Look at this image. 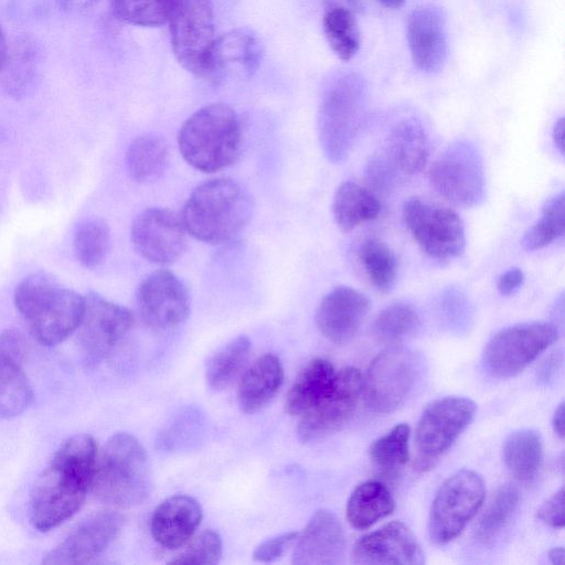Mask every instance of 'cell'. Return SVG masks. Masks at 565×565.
<instances>
[{
    "instance_id": "d6986e66",
    "label": "cell",
    "mask_w": 565,
    "mask_h": 565,
    "mask_svg": "<svg viewBox=\"0 0 565 565\" xmlns=\"http://www.w3.org/2000/svg\"><path fill=\"white\" fill-rule=\"evenodd\" d=\"M355 564L422 565L425 554L411 529L393 521L362 536L353 547Z\"/></svg>"
},
{
    "instance_id": "484cf974",
    "label": "cell",
    "mask_w": 565,
    "mask_h": 565,
    "mask_svg": "<svg viewBox=\"0 0 565 565\" xmlns=\"http://www.w3.org/2000/svg\"><path fill=\"white\" fill-rule=\"evenodd\" d=\"M282 382L279 359L271 353L259 356L242 375L237 393L241 409L247 414L258 412L276 395Z\"/></svg>"
},
{
    "instance_id": "bcb514c9",
    "label": "cell",
    "mask_w": 565,
    "mask_h": 565,
    "mask_svg": "<svg viewBox=\"0 0 565 565\" xmlns=\"http://www.w3.org/2000/svg\"><path fill=\"white\" fill-rule=\"evenodd\" d=\"M28 343L22 333L8 329L0 333V361L23 365Z\"/></svg>"
},
{
    "instance_id": "e575fe53",
    "label": "cell",
    "mask_w": 565,
    "mask_h": 565,
    "mask_svg": "<svg viewBox=\"0 0 565 565\" xmlns=\"http://www.w3.org/2000/svg\"><path fill=\"white\" fill-rule=\"evenodd\" d=\"M419 327L420 320L416 310L408 303L395 302L377 313L372 332L377 341L397 345L413 337Z\"/></svg>"
},
{
    "instance_id": "7a4b0ae2",
    "label": "cell",
    "mask_w": 565,
    "mask_h": 565,
    "mask_svg": "<svg viewBox=\"0 0 565 565\" xmlns=\"http://www.w3.org/2000/svg\"><path fill=\"white\" fill-rule=\"evenodd\" d=\"M152 470L146 449L131 434L116 433L97 454L90 490L102 502L130 508L152 492Z\"/></svg>"
},
{
    "instance_id": "4dcf8cb0",
    "label": "cell",
    "mask_w": 565,
    "mask_h": 565,
    "mask_svg": "<svg viewBox=\"0 0 565 565\" xmlns=\"http://www.w3.org/2000/svg\"><path fill=\"white\" fill-rule=\"evenodd\" d=\"M394 499L388 489L376 480L359 484L347 503V519L359 530H364L390 515L394 510Z\"/></svg>"
},
{
    "instance_id": "9c48e42d",
    "label": "cell",
    "mask_w": 565,
    "mask_h": 565,
    "mask_svg": "<svg viewBox=\"0 0 565 565\" xmlns=\"http://www.w3.org/2000/svg\"><path fill=\"white\" fill-rule=\"evenodd\" d=\"M168 21L178 62L188 72L205 76L215 41L212 0H169Z\"/></svg>"
},
{
    "instance_id": "2e32d148",
    "label": "cell",
    "mask_w": 565,
    "mask_h": 565,
    "mask_svg": "<svg viewBox=\"0 0 565 565\" xmlns=\"http://www.w3.org/2000/svg\"><path fill=\"white\" fill-rule=\"evenodd\" d=\"M186 231L180 216L162 207L138 213L130 226V242L143 259L160 265L177 260L186 248Z\"/></svg>"
},
{
    "instance_id": "816d5d0a",
    "label": "cell",
    "mask_w": 565,
    "mask_h": 565,
    "mask_svg": "<svg viewBox=\"0 0 565 565\" xmlns=\"http://www.w3.org/2000/svg\"><path fill=\"white\" fill-rule=\"evenodd\" d=\"M564 118H559L553 127L552 137L555 147L558 149L561 154H564Z\"/></svg>"
},
{
    "instance_id": "d6a6232c",
    "label": "cell",
    "mask_w": 565,
    "mask_h": 565,
    "mask_svg": "<svg viewBox=\"0 0 565 565\" xmlns=\"http://www.w3.org/2000/svg\"><path fill=\"white\" fill-rule=\"evenodd\" d=\"M322 25L326 39L333 53L342 61L355 56L360 49V31L352 11L331 3L326 8Z\"/></svg>"
},
{
    "instance_id": "30bf717a",
    "label": "cell",
    "mask_w": 565,
    "mask_h": 565,
    "mask_svg": "<svg viewBox=\"0 0 565 565\" xmlns=\"http://www.w3.org/2000/svg\"><path fill=\"white\" fill-rule=\"evenodd\" d=\"M403 220L418 247L428 257L448 262L463 253L465 225L454 210L411 198L404 203Z\"/></svg>"
},
{
    "instance_id": "ac0fdd59",
    "label": "cell",
    "mask_w": 565,
    "mask_h": 565,
    "mask_svg": "<svg viewBox=\"0 0 565 565\" xmlns=\"http://www.w3.org/2000/svg\"><path fill=\"white\" fill-rule=\"evenodd\" d=\"M124 525V516L114 510L95 512L83 520L42 563L45 565L87 564L100 556Z\"/></svg>"
},
{
    "instance_id": "603a6c76",
    "label": "cell",
    "mask_w": 565,
    "mask_h": 565,
    "mask_svg": "<svg viewBox=\"0 0 565 565\" xmlns=\"http://www.w3.org/2000/svg\"><path fill=\"white\" fill-rule=\"evenodd\" d=\"M262 56L256 34L246 28L232 30L215 39L210 51L205 77H245L258 67Z\"/></svg>"
},
{
    "instance_id": "9f6ffc18",
    "label": "cell",
    "mask_w": 565,
    "mask_h": 565,
    "mask_svg": "<svg viewBox=\"0 0 565 565\" xmlns=\"http://www.w3.org/2000/svg\"><path fill=\"white\" fill-rule=\"evenodd\" d=\"M383 7L388 9H398L404 6L407 0H376Z\"/></svg>"
},
{
    "instance_id": "11a10c76",
    "label": "cell",
    "mask_w": 565,
    "mask_h": 565,
    "mask_svg": "<svg viewBox=\"0 0 565 565\" xmlns=\"http://www.w3.org/2000/svg\"><path fill=\"white\" fill-rule=\"evenodd\" d=\"M548 557L552 564L562 565L564 562V548L555 547L548 552Z\"/></svg>"
},
{
    "instance_id": "f546056e",
    "label": "cell",
    "mask_w": 565,
    "mask_h": 565,
    "mask_svg": "<svg viewBox=\"0 0 565 565\" xmlns=\"http://www.w3.org/2000/svg\"><path fill=\"white\" fill-rule=\"evenodd\" d=\"M502 456L507 468L518 481L531 483L543 461V443L540 434L526 428L511 433L504 440Z\"/></svg>"
},
{
    "instance_id": "4fadbf2b",
    "label": "cell",
    "mask_w": 565,
    "mask_h": 565,
    "mask_svg": "<svg viewBox=\"0 0 565 565\" xmlns=\"http://www.w3.org/2000/svg\"><path fill=\"white\" fill-rule=\"evenodd\" d=\"M135 323L134 313L90 291L84 296L83 316L77 328L78 343L90 362L108 358L125 341Z\"/></svg>"
},
{
    "instance_id": "f907efd6",
    "label": "cell",
    "mask_w": 565,
    "mask_h": 565,
    "mask_svg": "<svg viewBox=\"0 0 565 565\" xmlns=\"http://www.w3.org/2000/svg\"><path fill=\"white\" fill-rule=\"evenodd\" d=\"M98 0H56L60 8L66 12L78 13L90 9Z\"/></svg>"
},
{
    "instance_id": "cb8c5ba5",
    "label": "cell",
    "mask_w": 565,
    "mask_h": 565,
    "mask_svg": "<svg viewBox=\"0 0 565 565\" xmlns=\"http://www.w3.org/2000/svg\"><path fill=\"white\" fill-rule=\"evenodd\" d=\"M376 153L397 180L420 172L429 158V141L423 125L414 118L398 121Z\"/></svg>"
},
{
    "instance_id": "db71d44e",
    "label": "cell",
    "mask_w": 565,
    "mask_h": 565,
    "mask_svg": "<svg viewBox=\"0 0 565 565\" xmlns=\"http://www.w3.org/2000/svg\"><path fill=\"white\" fill-rule=\"evenodd\" d=\"M8 55V45L3 29L0 24V72L4 65Z\"/></svg>"
},
{
    "instance_id": "c3c4849f",
    "label": "cell",
    "mask_w": 565,
    "mask_h": 565,
    "mask_svg": "<svg viewBox=\"0 0 565 565\" xmlns=\"http://www.w3.org/2000/svg\"><path fill=\"white\" fill-rule=\"evenodd\" d=\"M524 282V273L516 267H512L502 273L497 280V288L502 296L514 295Z\"/></svg>"
},
{
    "instance_id": "4316f807",
    "label": "cell",
    "mask_w": 565,
    "mask_h": 565,
    "mask_svg": "<svg viewBox=\"0 0 565 565\" xmlns=\"http://www.w3.org/2000/svg\"><path fill=\"white\" fill-rule=\"evenodd\" d=\"M332 216L342 232H350L377 217L381 203L374 193L355 181L342 182L331 203Z\"/></svg>"
},
{
    "instance_id": "d590c367",
    "label": "cell",
    "mask_w": 565,
    "mask_h": 565,
    "mask_svg": "<svg viewBox=\"0 0 565 565\" xmlns=\"http://www.w3.org/2000/svg\"><path fill=\"white\" fill-rule=\"evenodd\" d=\"M109 245L110 232L102 218H86L74 231V255L85 268L92 269L99 266L108 254Z\"/></svg>"
},
{
    "instance_id": "3957f363",
    "label": "cell",
    "mask_w": 565,
    "mask_h": 565,
    "mask_svg": "<svg viewBox=\"0 0 565 565\" xmlns=\"http://www.w3.org/2000/svg\"><path fill=\"white\" fill-rule=\"evenodd\" d=\"M243 131L235 110L222 103L209 104L181 126L178 146L183 159L202 172L220 171L238 158Z\"/></svg>"
},
{
    "instance_id": "5b68a950",
    "label": "cell",
    "mask_w": 565,
    "mask_h": 565,
    "mask_svg": "<svg viewBox=\"0 0 565 565\" xmlns=\"http://www.w3.org/2000/svg\"><path fill=\"white\" fill-rule=\"evenodd\" d=\"M476 404L467 397L447 396L431 402L415 429L414 469L434 468L475 416Z\"/></svg>"
},
{
    "instance_id": "60d3db41",
    "label": "cell",
    "mask_w": 565,
    "mask_h": 565,
    "mask_svg": "<svg viewBox=\"0 0 565 565\" xmlns=\"http://www.w3.org/2000/svg\"><path fill=\"white\" fill-rule=\"evenodd\" d=\"M411 429L407 424H398L387 434L377 438L370 447L373 463L385 473H395L408 460Z\"/></svg>"
},
{
    "instance_id": "f6af8a7d",
    "label": "cell",
    "mask_w": 565,
    "mask_h": 565,
    "mask_svg": "<svg viewBox=\"0 0 565 565\" xmlns=\"http://www.w3.org/2000/svg\"><path fill=\"white\" fill-rule=\"evenodd\" d=\"M299 532H285L260 543L253 553V558L260 563H271L280 558L291 546Z\"/></svg>"
},
{
    "instance_id": "836d02e7",
    "label": "cell",
    "mask_w": 565,
    "mask_h": 565,
    "mask_svg": "<svg viewBox=\"0 0 565 565\" xmlns=\"http://www.w3.org/2000/svg\"><path fill=\"white\" fill-rule=\"evenodd\" d=\"M359 258L369 281L381 291H390L397 277L394 252L383 241L370 237L360 246Z\"/></svg>"
},
{
    "instance_id": "7bdbcfd3",
    "label": "cell",
    "mask_w": 565,
    "mask_h": 565,
    "mask_svg": "<svg viewBox=\"0 0 565 565\" xmlns=\"http://www.w3.org/2000/svg\"><path fill=\"white\" fill-rule=\"evenodd\" d=\"M115 15L139 26H160L168 21L169 0H111Z\"/></svg>"
},
{
    "instance_id": "83f0119b",
    "label": "cell",
    "mask_w": 565,
    "mask_h": 565,
    "mask_svg": "<svg viewBox=\"0 0 565 565\" xmlns=\"http://www.w3.org/2000/svg\"><path fill=\"white\" fill-rule=\"evenodd\" d=\"M335 374L329 361L311 360L290 387L285 403L286 411L294 416H301L310 411L330 391Z\"/></svg>"
},
{
    "instance_id": "52a82bcc",
    "label": "cell",
    "mask_w": 565,
    "mask_h": 565,
    "mask_svg": "<svg viewBox=\"0 0 565 565\" xmlns=\"http://www.w3.org/2000/svg\"><path fill=\"white\" fill-rule=\"evenodd\" d=\"M88 490V481L51 461L30 492L28 515L31 525L40 532L57 527L82 508Z\"/></svg>"
},
{
    "instance_id": "ba28073f",
    "label": "cell",
    "mask_w": 565,
    "mask_h": 565,
    "mask_svg": "<svg viewBox=\"0 0 565 565\" xmlns=\"http://www.w3.org/2000/svg\"><path fill=\"white\" fill-rule=\"evenodd\" d=\"M433 188L446 200L465 207L484 198L486 179L481 153L469 140L452 141L429 169Z\"/></svg>"
},
{
    "instance_id": "6f0895ef",
    "label": "cell",
    "mask_w": 565,
    "mask_h": 565,
    "mask_svg": "<svg viewBox=\"0 0 565 565\" xmlns=\"http://www.w3.org/2000/svg\"><path fill=\"white\" fill-rule=\"evenodd\" d=\"M352 7L359 8L361 0H347Z\"/></svg>"
},
{
    "instance_id": "74e56055",
    "label": "cell",
    "mask_w": 565,
    "mask_h": 565,
    "mask_svg": "<svg viewBox=\"0 0 565 565\" xmlns=\"http://www.w3.org/2000/svg\"><path fill=\"white\" fill-rule=\"evenodd\" d=\"M564 192L550 198L542 207L541 217L523 234L522 246L529 250L542 249L564 235Z\"/></svg>"
},
{
    "instance_id": "7402d4cb",
    "label": "cell",
    "mask_w": 565,
    "mask_h": 565,
    "mask_svg": "<svg viewBox=\"0 0 565 565\" xmlns=\"http://www.w3.org/2000/svg\"><path fill=\"white\" fill-rule=\"evenodd\" d=\"M295 543L292 564L335 565L343 562L344 532L339 519L331 511H316Z\"/></svg>"
},
{
    "instance_id": "44dd1931",
    "label": "cell",
    "mask_w": 565,
    "mask_h": 565,
    "mask_svg": "<svg viewBox=\"0 0 565 565\" xmlns=\"http://www.w3.org/2000/svg\"><path fill=\"white\" fill-rule=\"evenodd\" d=\"M406 36L414 65L426 74L438 72L447 57L446 21L434 4L414 9L407 19Z\"/></svg>"
},
{
    "instance_id": "8992f818",
    "label": "cell",
    "mask_w": 565,
    "mask_h": 565,
    "mask_svg": "<svg viewBox=\"0 0 565 565\" xmlns=\"http://www.w3.org/2000/svg\"><path fill=\"white\" fill-rule=\"evenodd\" d=\"M484 494V481L476 471L461 469L446 479L429 512L430 542L443 545L458 536L482 505Z\"/></svg>"
},
{
    "instance_id": "9a60e30c",
    "label": "cell",
    "mask_w": 565,
    "mask_h": 565,
    "mask_svg": "<svg viewBox=\"0 0 565 565\" xmlns=\"http://www.w3.org/2000/svg\"><path fill=\"white\" fill-rule=\"evenodd\" d=\"M135 302L139 318L153 330L173 329L190 313V296L184 284L167 269L152 271L140 281Z\"/></svg>"
},
{
    "instance_id": "1f68e13d",
    "label": "cell",
    "mask_w": 565,
    "mask_h": 565,
    "mask_svg": "<svg viewBox=\"0 0 565 565\" xmlns=\"http://www.w3.org/2000/svg\"><path fill=\"white\" fill-rule=\"evenodd\" d=\"M250 341L246 335L232 339L207 361L206 381L213 390L228 387L245 370L250 355Z\"/></svg>"
},
{
    "instance_id": "681fc988",
    "label": "cell",
    "mask_w": 565,
    "mask_h": 565,
    "mask_svg": "<svg viewBox=\"0 0 565 565\" xmlns=\"http://www.w3.org/2000/svg\"><path fill=\"white\" fill-rule=\"evenodd\" d=\"M562 362V355L556 353L552 354L537 371V380L540 383L547 384L554 374L557 372Z\"/></svg>"
},
{
    "instance_id": "7dc6e473",
    "label": "cell",
    "mask_w": 565,
    "mask_h": 565,
    "mask_svg": "<svg viewBox=\"0 0 565 565\" xmlns=\"http://www.w3.org/2000/svg\"><path fill=\"white\" fill-rule=\"evenodd\" d=\"M537 518L545 524L562 529L564 526V488L550 497L539 509Z\"/></svg>"
},
{
    "instance_id": "d4e9b609",
    "label": "cell",
    "mask_w": 565,
    "mask_h": 565,
    "mask_svg": "<svg viewBox=\"0 0 565 565\" xmlns=\"http://www.w3.org/2000/svg\"><path fill=\"white\" fill-rule=\"evenodd\" d=\"M202 516V508L193 497H169L152 513L151 535L164 548H181L194 535Z\"/></svg>"
},
{
    "instance_id": "ab89813d",
    "label": "cell",
    "mask_w": 565,
    "mask_h": 565,
    "mask_svg": "<svg viewBox=\"0 0 565 565\" xmlns=\"http://www.w3.org/2000/svg\"><path fill=\"white\" fill-rule=\"evenodd\" d=\"M519 501L520 493L515 486L511 483L501 486L493 494L478 523L477 539L483 543L493 541L512 519Z\"/></svg>"
},
{
    "instance_id": "b9f144b4",
    "label": "cell",
    "mask_w": 565,
    "mask_h": 565,
    "mask_svg": "<svg viewBox=\"0 0 565 565\" xmlns=\"http://www.w3.org/2000/svg\"><path fill=\"white\" fill-rule=\"evenodd\" d=\"M36 50L29 41L18 43L1 71H4V86L14 96H20L28 89L36 68Z\"/></svg>"
},
{
    "instance_id": "8d00e7d4",
    "label": "cell",
    "mask_w": 565,
    "mask_h": 565,
    "mask_svg": "<svg viewBox=\"0 0 565 565\" xmlns=\"http://www.w3.org/2000/svg\"><path fill=\"white\" fill-rule=\"evenodd\" d=\"M33 401V390L22 365L0 361V419L22 414Z\"/></svg>"
},
{
    "instance_id": "ffe728a7",
    "label": "cell",
    "mask_w": 565,
    "mask_h": 565,
    "mask_svg": "<svg viewBox=\"0 0 565 565\" xmlns=\"http://www.w3.org/2000/svg\"><path fill=\"white\" fill-rule=\"evenodd\" d=\"M370 307V300L359 290L337 286L323 296L317 308V328L330 342L348 343L358 333Z\"/></svg>"
},
{
    "instance_id": "277c9868",
    "label": "cell",
    "mask_w": 565,
    "mask_h": 565,
    "mask_svg": "<svg viewBox=\"0 0 565 565\" xmlns=\"http://www.w3.org/2000/svg\"><path fill=\"white\" fill-rule=\"evenodd\" d=\"M366 103V87L358 74L342 71L328 81L319 105L318 136L330 162L348 157L364 124Z\"/></svg>"
},
{
    "instance_id": "f1b7e54d",
    "label": "cell",
    "mask_w": 565,
    "mask_h": 565,
    "mask_svg": "<svg viewBox=\"0 0 565 565\" xmlns=\"http://www.w3.org/2000/svg\"><path fill=\"white\" fill-rule=\"evenodd\" d=\"M125 164L135 182L149 183L158 180L169 164L167 141L152 132L135 138L127 148Z\"/></svg>"
},
{
    "instance_id": "f35d334b",
    "label": "cell",
    "mask_w": 565,
    "mask_h": 565,
    "mask_svg": "<svg viewBox=\"0 0 565 565\" xmlns=\"http://www.w3.org/2000/svg\"><path fill=\"white\" fill-rule=\"evenodd\" d=\"M97 454L96 441L90 435L76 434L60 445L51 461L85 479L92 487Z\"/></svg>"
},
{
    "instance_id": "6da1fadb",
    "label": "cell",
    "mask_w": 565,
    "mask_h": 565,
    "mask_svg": "<svg viewBox=\"0 0 565 565\" xmlns=\"http://www.w3.org/2000/svg\"><path fill=\"white\" fill-rule=\"evenodd\" d=\"M253 205L236 181L216 178L199 184L186 199L180 218L189 235L209 244L232 241L249 223Z\"/></svg>"
},
{
    "instance_id": "ee69618b",
    "label": "cell",
    "mask_w": 565,
    "mask_h": 565,
    "mask_svg": "<svg viewBox=\"0 0 565 565\" xmlns=\"http://www.w3.org/2000/svg\"><path fill=\"white\" fill-rule=\"evenodd\" d=\"M169 564H201L214 565L222 557V540L217 532L205 530L192 536Z\"/></svg>"
},
{
    "instance_id": "5bb4252c",
    "label": "cell",
    "mask_w": 565,
    "mask_h": 565,
    "mask_svg": "<svg viewBox=\"0 0 565 565\" xmlns=\"http://www.w3.org/2000/svg\"><path fill=\"white\" fill-rule=\"evenodd\" d=\"M83 310L84 297L57 282L18 312L40 344L53 347L77 330Z\"/></svg>"
},
{
    "instance_id": "e0dca14e",
    "label": "cell",
    "mask_w": 565,
    "mask_h": 565,
    "mask_svg": "<svg viewBox=\"0 0 565 565\" xmlns=\"http://www.w3.org/2000/svg\"><path fill=\"white\" fill-rule=\"evenodd\" d=\"M361 393L362 376L358 369L338 372L327 395L301 415L297 427L299 440L310 443L339 429L353 415Z\"/></svg>"
},
{
    "instance_id": "7c38bea8",
    "label": "cell",
    "mask_w": 565,
    "mask_h": 565,
    "mask_svg": "<svg viewBox=\"0 0 565 565\" xmlns=\"http://www.w3.org/2000/svg\"><path fill=\"white\" fill-rule=\"evenodd\" d=\"M558 337L557 326L547 322H525L504 328L487 342L482 352V365L494 377H512Z\"/></svg>"
},
{
    "instance_id": "f5cc1de1",
    "label": "cell",
    "mask_w": 565,
    "mask_h": 565,
    "mask_svg": "<svg viewBox=\"0 0 565 565\" xmlns=\"http://www.w3.org/2000/svg\"><path fill=\"white\" fill-rule=\"evenodd\" d=\"M564 403L562 402L557 408L555 409L554 416H553V429L555 434L559 438H564V431H565V419H564Z\"/></svg>"
},
{
    "instance_id": "8fae6325",
    "label": "cell",
    "mask_w": 565,
    "mask_h": 565,
    "mask_svg": "<svg viewBox=\"0 0 565 565\" xmlns=\"http://www.w3.org/2000/svg\"><path fill=\"white\" fill-rule=\"evenodd\" d=\"M418 355L403 347L390 345L371 362L362 391L367 408L387 414L401 406L419 376Z\"/></svg>"
}]
</instances>
